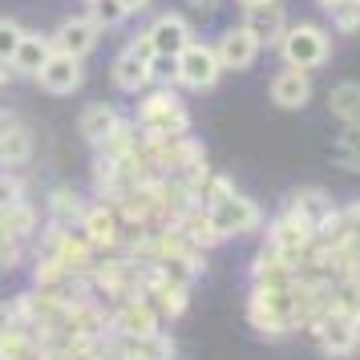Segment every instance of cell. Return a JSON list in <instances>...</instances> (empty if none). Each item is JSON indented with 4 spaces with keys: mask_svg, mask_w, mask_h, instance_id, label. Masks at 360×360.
<instances>
[{
    "mask_svg": "<svg viewBox=\"0 0 360 360\" xmlns=\"http://www.w3.org/2000/svg\"><path fill=\"white\" fill-rule=\"evenodd\" d=\"M271 101L279 110H304L311 101V73H304V69H279L271 77Z\"/></svg>",
    "mask_w": 360,
    "mask_h": 360,
    "instance_id": "30bf717a",
    "label": "cell"
},
{
    "mask_svg": "<svg viewBox=\"0 0 360 360\" xmlns=\"http://www.w3.org/2000/svg\"><path fill=\"white\" fill-rule=\"evenodd\" d=\"M146 41H150V49H154V57H179V53L195 41V33H191L186 17L162 13V17H154V25L146 29Z\"/></svg>",
    "mask_w": 360,
    "mask_h": 360,
    "instance_id": "8992f818",
    "label": "cell"
},
{
    "mask_svg": "<svg viewBox=\"0 0 360 360\" xmlns=\"http://www.w3.org/2000/svg\"><path fill=\"white\" fill-rule=\"evenodd\" d=\"M311 239V227L304 219H295V214H283L276 227H271V251L276 255H300Z\"/></svg>",
    "mask_w": 360,
    "mask_h": 360,
    "instance_id": "9a60e30c",
    "label": "cell"
},
{
    "mask_svg": "<svg viewBox=\"0 0 360 360\" xmlns=\"http://www.w3.org/2000/svg\"><path fill=\"white\" fill-rule=\"evenodd\" d=\"M219 73H223L219 53H214V45H207V41H191V45L174 57V82H182L186 89H211V85L219 82Z\"/></svg>",
    "mask_w": 360,
    "mask_h": 360,
    "instance_id": "3957f363",
    "label": "cell"
},
{
    "mask_svg": "<svg viewBox=\"0 0 360 360\" xmlns=\"http://www.w3.org/2000/svg\"><path fill=\"white\" fill-rule=\"evenodd\" d=\"M126 13H142V8H150V0H117Z\"/></svg>",
    "mask_w": 360,
    "mask_h": 360,
    "instance_id": "603a6c76",
    "label": "cell"
},
{
    "mask_svg": "<svg viewBox=\"0 0 360 360\" xmlns=\"http://www.w3.org/2000/svg\"><path fill=\"white\" fill-rule=\"evenodd\" d=\"M110 77H114V85L122 89V94H138V89H146L150 85V61L146 57H138L134 49H126V53H117L114 57Z\"/></svg>",
    "mask_w": 360,
    "mask_h": 360,
    "instance_id": "7c38bea8",
    "label": "cell"
},
{
    "mask_svg": "<svg viewBox=\"0 0 360 360\" xmlns=\"http://www.w3.org/2000/svg\"><path fill=\"white\" fill-rule=\"evenodd\" d=\"M85 82V65L77 57H69V53H49V61L37 69V85L53 94V98H69V94H77Z\"/></svg>",
    "mask_w": 360,
    "mask_h": 360,
    "instance_id": "277c9868",
    "label": "cell"
},
{
    "mask_svg": "<svg viewBox=\"0 0 360 360\" xmlns=\"http://www.w3.org/2000/svg\"><path fill=\"white\" fill-rule=\"evenodd\" d=\"M320 340H324V348L332 352V356H348L352 348H356L360 340V320L356 316H348V311H328L324 324H320Z\"/></svg>",
    "mask_w": 360,
    "mask_h": 360,
    "instance_id": "9c48e42d",
    "label": "cell"
},
{
    "mask_svg": "<svg viewBox=\"0 0 360 360\" xmlns=\"http://www.w3.org/2000/svg\"><path fill=\"white\" fill-rule=\"evenodd\" d=\"M77 130L89 146H105L117 130H122V117H117L114 105H105V101H94V105H85L82 110V122H77Z\"/></svg>",
    "mask_w": 360,
    "mask_h": 360,
    "instance_id": "8fae6325",
    "label": "cell"
},
{
    "mask_svg": "<svg viewBox=\"0 0 360 360\" xmlns=\"http://www.w3.org/2000/svg\"><path fill=\"white\" fill-rule=\"evenodd\" d=\"M292 214H295V219H304L311 231L336 223V207L328 202L324 191H300V195H295V202H292Z\"/></svg>",
    "mask_w": 360,
    "mask_h": 360,
    "instance_id": "2e32d148",
    "label": "cell"
},
{
    "mask_svg": "<svg viewBox=\"0 0 360 360\" xmlns=\"http://www.w3.org/2000/svg\"><path fill=\"white\" fill-rule=\"evenodd\" d=\"M332 308L348 311V316H356V320H360V276H352L340 292H336V304H332Z\"/></svg>",
    "mask_w": 360,
    "mask_h": 360,
    "instance_id": "44dd1931",
    "label": "cell"
},
{
    "mask_svg": "<svg viewBox=\"0 0 360 360\" xmlns=\"http://www.w3.org/2000/svg\"><path fill=\"white\" fill-rule=\"evenodd\" d=\"M328 13H336V8H348V4H360V0H320Z\"/></svg>",
    "mask_w": 360,
    "mask_h": 360,
    "instance_id": "cb8c5ba5",
    "label": "cell"
},
{
    "mask_svg": "<svg viewBox=\"0 0 360 360\" xmlns=\"http://www.w3.org/2000/svg\"><path fill=\"white\" fill-rule=\"evenodd\" d=\"M85 227H89L94 239H105V243H110V239H114V214L110 211H94L89 219H85Z\"/></svg>",
    "mask_w": 360,
    "mask_h": 360,
    "instance_id": "7402d4cb",
    "label": "cell"
},
{
    "mask_svg": "<svg viewBox=\"0 0 360 360\" xmlns=\"http://www.w3.org/2000/svg\"><path fill=\"white\" fill-rule=\"evenodd\" d=\"M33 158V134L20 122H4L0 126V162L4 166H25Z\"/></svg>",
    "mask_w": 360,
    "mask_h": 360,
    "instance_id": "5bb4252c",
    "label": "cell"
},
{
    "mask_svg": "<svg viewBox=\"0 0 360 360\" xmlns=\"http://www.w3.org/2000/svg\"><path fill=\"white\" fill-rule=\"evenodd\" d=\"M98 37L101 29L94 25L89 17H69L57 25V33H53V49L57 53H69V57H89V53L98 49Z\"/></svg>",
    "mask_w": 360,
    "mask_h": 360,
    "instance_id": "52a82bcc",
    "label": "cell"
},
{
    "mask_svg": "<svg viewBox=\"0 0 360 360\" xmlns=\"http://www.w3.org/2000/svg\"><path fill=\"white\" fill-rule=\"evenodd\" d=\"M356 344H360V340H356Z\"/></svg>",
    "mask_w": 360,
    "mask_h": 360,
    "instance_id": "83f0119b",
    "label": "cell"
},
{
    "mask_svg": "<svg viewBox=\"0 0 360 360\" xmlns=\"http://www.w3.org/2000/svg\"><path fill=\"white\" fill-rule=\"evenodd\" d=\"M336 158H340L344 170H360V122L344 126L340 138H336Z\"/></svg>",
    "mask_w": 360,
    "mask_h": 360,
    "instance_id": "ac0fdd59",
    "label": "cell"
},
{
    "mask_svg": "<svg viewBox=\"0 0 360 360\" xmlns=\"http://www.w3.org/2000/svg\"><path fill=\"white\" fill-rule=\"evenodd\" d=\"M259 41L247 33L243 25H231V29H223L219 33V41H214V53H219V65L231 69V73H243V69L255 65V57H259Z\"/></svg>",
    "mask_w": 360,
    "mask_h": 360,
    "instance_id": "5b68a950",
    "label": "cell"
},
{
    "mask_svg": "<svg viewBox=\"0 0 360 360\" xmlns=\"http://www.w3.org/2000/svg\"><path fill=\"white\" fill-rule=\"evenodd\" d=\"M279 53H283V61L288 69H311L328 65V57H332V37H328L324 25H288V33L279 37Z\"/></svg>",
    "mask_w": 360,
    "mask_h": 360,
    "instance_id": "6da1fadb",
    "label": "cell"
},
{
    "mask_svg": "<svg viewBox=\"0 0 360 360\" xmlns=\"http://www.w3.org/2000/svg\"><path fill=\"white\" fill-rule=\"evenodd\" d=\"M328 114L340 117L344 126L360 122V82H340L328 89Z\"/></svg>",
    "mask_w": 360,
    "mask_h": 360,
    "instance_id": "e0dca14e",
    "label": "cell"
},
{
    "mask_svg": "<svg viewBox=\"0 0 360 360\" xmlns=\"http://www.w3.org/2000/svg\"><path fill=\"white\" fill-rule=\"evenodd\" d=\"M20 37H25V29H20L17 20L0 17V65H8V61H13V53H17Z\"/></svg>",
    "mask_w": 360,
    "mask_h": 360,
    "instance_id": "ffe728a7",
    "label": "cell"
},
{
    "mask_svg": "<svg viewBox=\"0 0 360 360\" xmlns=\"http://www.w3.org/2000/svg\"><path fill=\"white\" fill-rule=\"evenodd\" d=\"M191 8H198V13H214V0H191Z\"/></svg>",
    "mask_w": 360,
    "mask_h": 360,
    "instance_id": "d4e9b609",
    "label": "cell"
},
{
    "mask_svg": "<svg viewBox=\"0 0 360 360\" xmlns=\"http://www.w3.org/2000/svg\"><path fill=\"white\" fill-rule=\"evenodd\" d=\"M243 29L259 45H279V37L288 33V13L279 0H267V4H255V8H243Z\"/></svg>",
    "mask_w": 360,
    "mask_h": 360,
    "instance_id": "ba28073f",
    "label": "cell"
},
{
    "mask_svg": "<svg viewBox=\"0 0 360 360\" xmlns=\"http://www.w3.org/2000/svg\"><path fill=\"white\" fill-rule=\"evenodd\" d=\"M130 17L117 0H89V20L98 25V29H117L122 20Z\"/></svg>",
    "mask_w": 360,
    "mask_h": 360,
    "instance_id": "d6986e66",
    "label": "cell"
},
{
    "mask_svg": "<svg viewBox=\"0 0 360 360\" xmlns=\"http://www.w3.org/2000/svg\"><path fill=\"white\" fill-rule=\"evenodd\" d=\"M85 4H89V0H85Z\"/></svg>",
    "mask_w": 360,
    "mask_h": 360,
    "instance_id": "4316f807",
    "label": "cell"
},
{
    "mask_svg": "<svg viewBox=\"0 0 360 360\" xmlns=\"http://www.w3.org/2000/svg\"><path fill=\"white\" fill-rule=\"evenodd\" d=\"M49 53H53V41H49V37H41V33H25L8 65H13V73H20V77H37V69L49 61Z\"/></svg>",
    "mask_w": 360,
    "mask_h": 360,
    "instance_id": "4fadbf2b",
    "label": "cell"
},
{
    "mask_svg": "<svg viewBox=\"0 0 360 360\" xmlns=\"http://www.w3.org/2000/svg\"><path fill=\"white\" fill-rule=\"evenodd\" d=\"M259 207L247 195H235V191L211 198V211H207V223L214 227V235H247V231L259 227Z\"/></svg>",
    "mask_w": 360,
    "mask_h": 360,
    "instance_id": "7a4b0ae2",
    "label": "cell"
},
{
    "mask_svg": "<svg viewBox=\"0 0 360 360\" xmlns=\"http://www.w3.org/2000/svg\"><path fill=\"white\" fill-rule=\"evenodd\" d=\"M239 4H243V8H255V4H267V0H239Z\"/></svg>",
    "mask_w": 360,
    "mask_h": 360,
    "instance_id": "484cf974",
    "label": "cell"
}]
</instances>
